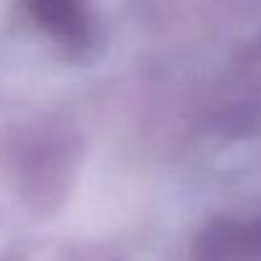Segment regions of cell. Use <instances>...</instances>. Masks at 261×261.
<instances>
[{"label":"cell","mask_w":261,"mask_h":261,"mask_svg":"<svg viewBox=\"0 0 261 261\" xmlns=\"http://www.w3.org/2000/svg\"><path fill=\"white\" fill-rule=\"evenodd\" d=\"M28 10L46 31L71 46L87 38L84 0H28Z\"/></svg>","instance_id":"7a4b0ae2"},{"label":"cell","mask_w":261,"mask_h":261,"mask_svg":"<svg viewBox=\"0 0 261 261\" xmlns=\"http://www.w3.org/2000/svg\"><path fill=\"white\" fill-rule=\"evenodd\" d=\"M198 261H261V218L211 223L195 246Z\"/></svg>","instance_id":"6da1fadb"}]
</instances>
